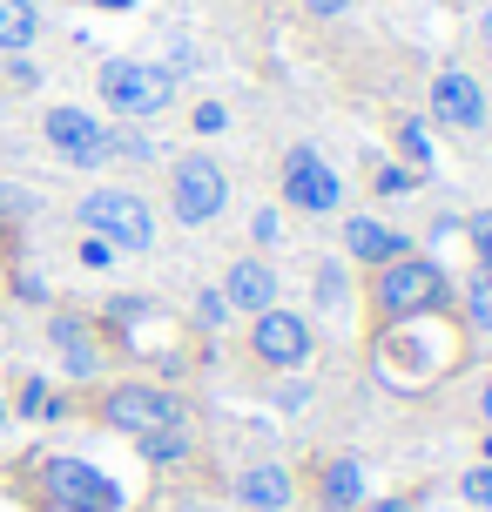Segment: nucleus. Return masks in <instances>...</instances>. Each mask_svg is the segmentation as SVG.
<instances>
[{"label":"nucleus","instance_id":"nucleus-1","mask_svg":"<svg viewBox=\"0 0 492 512\" xmlns=\"http://www.w3.org/2000/svg\"><path fill=\"white\" fill-rule=\"evenodd\" d=\"M445 304V270L439 263H425V256H398L378 270V310H385L391 324H405V317H425V310Z\"/></svg>","mask_w":492,"mask_h":512},{"label":"nucleus","instance_id":"nucleus-2","mask_svg":"<svg viewBox=\"0 0 492 512\" xmlns=\"http://www.w3.org/2000/svg\"><path fill=\"white\" fill-rule=\"evenodd\" d=\"M81 223H88V236H102L108 250H149L156 243V216L129 189H95L81 203Z\"/></svg>","mask_w":492,"mask_h":512},{"label":"nucleus","instance_id":"nucleus-3","mask_svg":"<svg viewBox=\"0 0 492 512\" xmlns=\"http://www.w3.org/2000/svg\"><path fill=\"white\" fill-rule=\"evenodd\" d=\"M102 102L115 115H162L176 102V75L156 61H108L102 68Z\"/></svg>","mask_w":492,"mask_h":512},{"label":"nucleus","instance_id":"nucleus-4","mask_svg":"<svg viewBox=\"0 0 492 512\" xmlns=\"http://www.w3.org/2000/svg\"><path fill=\"white\" fill-rule=\"evenodd\" d=\"M169 196H176V223H209V216H223V203H230V176L209 155H182Z\"/></svg>","mask_w":492,"mask_h":512},{"label":"nucleus","instance_id":"nucleus-5","mask_svg":"<svg viewBox=\"0 0 492 512\" xmlns=\"http://www.w3.org/2000/svg\"><path fill=\"white\" fill-rule=\"evenodd\" d=\"M48 492H54V506H68V512H122V486L81 459H54Z\"/></svg>","mask_w":492,"mask_h":512},{"label":"nucleus","instance_id":"nucleus-6","mask_svg":"<svg viewBox=\"0 0 492 512\" xmlns=\"http://www.w3.org/2000/svg\"><path fill=\"white\" fill-rule=\"evenodd\" d=\"M48 142L68 155L75 169H95V162H108V155L122 149V135H108L88 108H48Z\"/></svg>","mask_w":492,"mask_h":512},{"label":"nucleus","instance_id":"nucleus-7","mask_svg":"<svg viewBox=\"0 0 492 512\" xmlns=\"http://www.w3.org/2000/svg\"><path fill=\"white\" fill-rule=\"evenodd\" d=\"M102 418L115 425V432H129V438H149V432H162V425H182L176 398L156 391V384H122V391H108Z\"/></svg>","mask_w":492,"mask_h":512},{"label":"nucleus","instance_id":"nucleus-8","mask_svg":"<svg viewBox=\"0 0 492 512\" xmlns=\"http://www.w3.org/2000/svg\"><path fill=\"white\" fill-rule=\"evenodd\" d=\"M337 196H344V182H337V169L317 149H290L284 155V203L311 209V216H331Z\"/></svg>","mask_w":492,"mask_h":512},{"label":"nucleus","instance_id":"nucleus-9","mask_svg":"<svg viewBox=\"0 0 492 512\" xmlns=\"http://www.w3.org/2000/svg\"><path fill=\"white\" fill-rule=\"evenodd\" d=\"M263 364H277V371H297V364L311 358V324L297 317V310H257V331H250Z\"/></svg>","mask_w":492,"mask_h":512},{"label":"nucleus","instance_id":"nucleus-10","mask_svg":"<svg viewBox=\"0 0 492 512\" xmlns=\"http://www.w3.org/2000/svg\"><path fill=\"white\" fill-rule=\"evenodd\" d=\"M432 115H439L445 128H479V122H486V95H479V81H472L466 68H445V75L432 81Z\"/></svg>","mask_w":492,"mask_h":512},{"label":"nucleus","instance_id":"nucleus-11","mask_svg":"<svg viewBox=\"0 0 492 512\" xmlns=\"http://www.w3.org/2000/svg\"><path fill=\"white\" fill-rule=\"evenodd\" d=\"M223 304H230V310H270V304H277V270L257 263V256L230 263V277H223Z\"/></svg>","mask_w":492,"mask_h":512},{"label":"nucleus","instance_id":"nucleus-12","mask_svg":"<svg viewBox=\"0 0 492 512\" xmlns=\"http://www.w3.org/2000/svg\"><path fill=\"white\" fill-rule=\"evenodd\" d=\"M344 250L358 256V263H378V270L398 263V256H412V250H405V236L385 230V223H371V216H351V223H344Z\"/></svg>","mask_w":492,"mask_h":512},{"label":"nucleus","instance_id":"nucleus-13","mask_svg":"<svg viewBox=\"0 0 492 512\" xmlns=\"http://www.w3.org/2000/svg\"><path fill=\"white\" fill-rule=\"evenodd\" d=\"M236 499L257 506V512H284L290 506V472H284V465H250L243 486H236Z\"/></svg>","mask_w":492,"mask_h":512},{"label":"nucleus","instance_id":"nucleus-14","mask_svg":"<svg viewBox=\"0 0 492 512\" xmlns=\"http://www.w3.org/2000/svg\"><path fill=\"white\" fill-rule=\"evenodd\" d=\"M48 337H54V351L68 358V371H75V378H88V371H95V344H88V324H81V317H54Z\"/></svg>","mask_w":492,"mask_h":512},{"label":"nucleus","instance_id":"nucleus-15","mask_svg":"<svg viewBox=\"0 0 492 512\" xmlns=\"http://www.w3.org/2000/svg\"><path fill=\"white\" fill-rule=\"evenodd\" d=\"M34 34H41L34 0H0V48H7V54H27V48H34Z\"/></svg>","mask_w":492,"mask_h":512},{"label":"nucleus","instance_id":"nucleus-16","mask_svg":"<svg viewBox=\"0 0 492 512\" xmlns=\"http://www.w3.org/2000/svg\"><path fill=\"white\" fill-rule=\"evenodd\" d=\"M358 499H364L358 459H331V465H324V506H331V512H351Z\"/></svg>","mask_w":492,"mask_h":512},{"label":"nucleus","instance_id":"nucleus-17","mask_svg":"<svg viewBox=\"0 0 492 512\" xmlns=\"http://www.w3.org/2000/svg\"><path fill=\"white\" fill-rule=\"evenodd\" d=\"M466 317H472V331H492V270H479L466 290Z\"/></svg>","mask_w":492,"mask_h":512},{"label":"nucleus","instance_id":"nucleus-18","mask_svg":"<svg viewBox=\"0 0 492 512\" xmlns=\"http://www.w3.org/2000/svg\"><path fill=\"white\" fill-rule=\"evenodd\" d=\"M142 452H149L156 465H169V459H182V452H189V438H182V425H162V432L142 438Z\"/></svg>","mask_w":492,"mask_h":512},{"label":"nucleus","instance_id":"nucleus-19","mask_svg":"<svg viewBox=\"0 0 492 512\" xmlns=\"http://www.w3.org/2000/svg\"><path fill=\"white\" fill-rule=\"evenodd\" d=\"M466 230H472V250H479V270H492V209H479Z\"/></svg>","mask_w":492,"mask_h":512},{"label":"nucleus","instance_id":"nucleus-20","mask_svg":"<svg viewBox=\"0 0 492 512\" xmlns=\"http://www.w3.org/2000/svg\"><path fill=\"white\" fill-rule=\"evenodd\" d=\"M466 499L479 512H492V465H472V472H466Z\"/></svg>","mask_w":492,"mask_h":512},{"label":"nucleus","instance_id":"nucleus-21","mask_svg":"<svg viewBox=\"0 0 492 512\" xmlns=\"http://www.w3.org/2000/svg\"><path fill=\"white\" fill-rule=\"evenodd\" d=\"M398 142H405V155H412V162H432V142H425V122H405V128H398Z\"/></svg>","mask_w":492,"mask_h":512},{"label":"nucleus","instance_id":"nucleus-22","mask_svg":"<svg viewBox=\"0 0 492 512\" xmlns=\"http://www.w3.org/2000/svg\"><path fill=\"white\" fill-rule=\"evenodd\" d=\"M337 297H344V270L324 263V270H317V304H337Z\"/></svg>","mask_w":492,"mask_h":512},{"label":"nucleus","instance_id":"nucleus-23","mask_svg":"<svg viewBox=\"0 0 492 512\" xmlns=\"http://www.w3.org/2000/svg\"><path fill=\"white\" fill-rule=\"evenodd\" d=\"M378 189H385V196H405V189H418V176L412 169H378Z\"/></svg>","mask_w":492,"mask_h":512},{"label":"nucleus","instance_id":"nucleus-24","mask_svg":"<svg viewBox=\"0 0 492 512\" xmlns=\"http://www.w3.org/2000/svg\"><path fill=\"white\" fill-rule=\"evenodd\" d=\"M223 122H230V115H223V102H203V108H196V128H203V135H223Z\"/></svg>","mask_w":492,"mask_h":512},{"label":"nucleus","instance_id":"nucleus-25","mask_svg":"<svg viewBox=\"0 0 492 512\" xmlns=\"http://www.w3.org/2000/svg\"><path fill=\"white\" fill-rule=\"evenodd\" d=\"M250 230H257V243H277V209H257V223H250Z\"/></svg>","mask_w":492,"mask_h":512},{"label":"nucleus","instance_id":"nucleus-26","mask_svg":"<svg viewBox=\"0 0 492 512\" xmlns=\"http://www.w3.org/2000/svg\"><path fill=\"white\" fill-rule=\"evenodd\" d=\"M108 256H115V250H108V243H102V236H88V243H81V263H95V270H102V263H108Z\"/></svg>","mask_w":492,"mask_h":512},{"label":"nucleus","instance_id":"nucleus-27","mask_svg":"<svg viewBox=\"0 0 492 512\" xmlns=\"http://www.w3.org/2000/svg\"><path fill=\"white\" fill-rule=\"evenodd\" d=\"M304 7H311V14H344L351 0H304Z\"/></svg>","mask_w":492,"mask_h":512},{"label":"nucleus","instance_id":"nucleus-28","mask_svg":"<svg viewBox=\"0 0 492 512\" xmlns=\"http://www.w3.org/2000/svg\"><path fill=\"white\" fill-rule=\"evenodd\" d=\"M371 512H418V506H412V499H378Z\"/></svg>","mask_w":492,"mask_h":512},{"label":"nucleus","instance_id":"nucleus-29","mask_svg":"<svg viewBox=\"0 0 492 512\" xmlns=\"http://www.w3.org/2000/svg\"><path fill=\"white\" fill-rule=\"evenodd\" d=\"M479 411H486V425H492V378H486V391H479Z\"/></svg>","mask_w":492,"mask_h":512},{"label":"nucleus","instance_id":"nucleus-30","mask_svg":"<svg viewBox=\"0 0 492 512\" xmlns=\"http://www.w3.org/2000/svg\"><path fill=\"white\" fill-rule=\"evenodd\" d=\"M95 7H135V0H95Z\"/></svg>","mask_w":492,"mask_h":512},{"label":"nucleus","instance_id":"nucleus-31","mask_svg":"<svg viewBox=\"0 0 492 512\" xmlns=\"http://www.w3.org/2000/svg\"><path fill=\"white\" fill-rule=\"evenodd\" d=\"M486 48H492V21H486Z\"/></svg>","mask_w":492,"mask_h":512},{"label":"nucleus","instance_id":"nucleus-32","mask_svg":"<svg viewBox=\"0 0 492 512\" xmlns=\"http://www.w3.org/2000/svg\"><path fill=\"white\" fill-rule=\"evenodd\" d=\"M0 425H7V405H0Z\"/></svg>","mask_w":492,"mask_h":512}]
</instances>
